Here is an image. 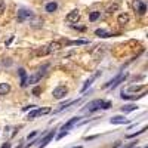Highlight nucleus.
<instances>
[{"mask_svg":"<svg viewBox=\"0 0 148 148\" xmlns=\"http://www.w3.org/2000/svg\"><path fill=\"white\" fill-rule=\"evenodd\" d=\"M88 40H73V42H67L68 46H76V45H86Z\"/></svg>","mask_w":148,"mask_h":148,"instance_id":"412c9836","label":"nucleus"},{"mask_svg":"<svg viewBox=\"0 0 148 148\" xmlns=\"http://www.w3.org/2000/svg\"><path fill=\"white\" fill-rule=\"evenodd\" d=\"M67 133H68V132H61V133L58 135V136H56V139H61V138H64V136H65Z\"/></svg>","mask_w":148,"mask_h":148,"instance_id":"2f4dec72","label":"nucleus"},{"mask_svg":"<svg viewBox=\"0 0 148 148\" xmlns=\"http://www.w3.org/2000/svg\"><path fill=\"white\" fill-rule=\"evenodd\" d=\"M18 74H19V77H21V79L27 77V74H25V70H24V68H19V70H18Z\"/></svg>","mask_w":148,"mask_h":148,"instance_id":"a878e982","label":"nucleus"},{"mask_svg":"<svg viewBox=\"0 0 148 148\" xmlns=\"http://www.w3.org/2000/svg\"><path fill=\"white\" fill-rule=\"evenodd\" d=\"M36 135H37V132H36V130H34V132H31V133H28V136H27V139H28V141H30V139H33V138L36 136Z\"/></svg>","mask_w":148,"mask_h":148,"instance_id":"7c9ffc66","label":"nucleus"},{"mask_svg":"<svg viewBox=\"0 0 148 148\" xmlns=\"http://www.w3.org/2000/svg\"><path fill=\"white\" fill-rule=\"evenodd\" d=\"M116 10H119V5H117V3H116V5H111V6H108V9H107L108 14H113V12H116Z\"/></svg>","mask_w":148,"mask_h":148,"instance_id":"4be33fe9","label":"nucleus"},{"mask_svg":"<svg viewBox=\"0 0 148 148\" xmlns=\"http://www.w3.org/2000/svg\"><path fill=\"white\" fill-rule=\"evenodd\" d=\"M111 107V102H108V101H104L102 102V107H101V110H108Z\"/></svg>","mask_w":148,"mask_h":148,"instance_id":"bb28decb","label":"nucleus"},{"mask_svg":"<svg viewBox=\"0 0 148 148\" xmlns=\"http://www.w3.org/2000/svg\"><path fill=\"white\" fill-rule=\"evenodd\" d=\"M99 74H101V71H98V73H95V74H93V76H92L89 80H86V83L83 84V88H82V90H80V92H82V93H83V92H86V89H88L89 86L92 84V82H93L95 79H98V76H99Z\"/></svg>","mask_w":148,"mask_h":148,"instance_id":"9d476101","label":"nucleus"},{"mask_svg":"<svg viewBox=\"0 0 148 148\" xmlns=\"http://www.w3.org/2000/svg\"><path fill=\"white\" fill-rule=\"evenodd\" d=\"M47 113H51V108H39V110H33L31 113L28 114V120H34L36 117H39V116H43V114H47Z\"/></svg>","mask_w":148,"mask_h":148,"instance_id":"423d86ee","label":"nucleus"},{"mask_svg":"<svg viewBox=\"0 0 148 148\" xmlns=\"http://www.w3.org/2000/svg\"><path fill=\"white\" fill-rule=\"evenodd\" d=\"M36 15L33 14L31 10H28V9H19L18 10V16H16V19H18V22H25V21H30V19H33Z\"/></svg>","mask_w":148,"mask_h":148,"instance_id":"f03ea898","label":"nucleus"},{"mask_svg":"<svg viewBox=\"0 0 148 148\" xmlns=\"http://www.w3.org/2000/svg\"><path fill=\"white\" fill-rule=\"evenodd\" d=\"M67 93H68V89L65 88V86H58V88H55L53 92H52L55 99H62V98L67 96Z\"/></svg>","mask_w":148,"mask_h":148,"instance_id":"7ed1b4c3","label":"nucleus"},{"mask_svg":"<svg viewBox=\"0 0 148 148\" xmlns=\"http://www.w3.org/2000/svg\"><path fill=\"white\" fill-rule=\"evenodd\" d=\"M46 47H47V52L51 53V52L59 51V49H61V43H59V42H52V43H49Z\"/></svg>","mask_w":148,"mask_h":148,"instance_id":"4468645a","label":"nucleus"},{"mask_svg":"<svg viewBox=\"0 0 148 148\" xmlns=\"http://www.w3.org/2000/svg\"><path fill=\"white\" fill-rule=\"evenodd\" d=\"M40 93H42V88L40 86H36V88L33 89V95L34 96H40Z\"/></svg>","mask_w":148,"mask_h":148,"instance_id":"b1692460","label":"nucleus"},{"mask_svg":"<svg viewBox=\"0 0 148 148\" xmlns=\"http://www.w3.org/2000/svg\"><path fill=\"white\" fill-rule=\"evenodd\" d=\"M16 148H19V147H16Z\"/></svg>","mask_w":148,"mask_h":148,"instance_id":"c9c22d12","label":"nucleus"},{"mask_svg":"<svg viewBox=\"0 0 148 148\" xmlns=\"http://www.w3.org/2000/svg\"><path fill=\"white\" fill-rule=\"evenodd\" d=\"M145 95H147V90H144L141 95H127L125 92H121V98H123V99H139V98H144Z\"/></svg>","mask_w":148,"mask_h":148,"instance_id":"9b49d317","label":"nucleus"},{"mask_svg":"<svg viewBox=\"0 0 148 148\" xmlns=\"http://www.w3.org/2000/svg\"><path fill=\"white\" fill-rule=\"evenodd\" d=\"M3 12H5V2H3V0H0V15H2Z\"/></svg>","mask_w":148,"mask_h":148,"instance_id":"c85d7f7f","label":"nucleus"},{"mask_svg":"<svg viewBox=\"0 0 148 148\" xmlns=\"http://www.w3.org/2000/svg\"><path fill=\"white\" fill-rule=\"evenodd\" d=\"M126 77H127V73H120L119 76H116L113 80H110L108 83H105L104 88H105V89H114V88H117L121 82H125Z\"/></svg>","mask_w":148,"mask_h":148,"instance_id":"f257e3e1","label":"nucleus"},{"mask_svg":"<svg viewBox=\"0 0 148 148\" xmlns=\"http://www.w3.org/2000/svg\"><path fill=\"white\" fill-rule=\"evenodd\" d=\"M133 9L138 12L139 15H145V12H147V5L144 0H133V3H132Z\"/></svg>","mask_w":148,"mask_h":148,"instance_id":"20e7f679","label":"nucleus"},{"mask_svg":"<svg viewBox=\"0 0 148 148\" xmlns=\"http://www.w3.org/2000/svg\"><path fill=\"white\" fill-rule=\"evenodd\" d=\"M145 88H147V86L144 84V86H132V88H129V90H133V92H138V90H145Z\"/></svg>","mask_w":148,"mask_h":148,"instance_id":"5701e85b","label":"nucleus"},{"mask_svg":"<svg viewBox=\"0 0 148 148\" xmlns=\"http://www.w3.org/2000/svg\"><path fill=\"white\" fill-rule=\"evenodd\" d=\"M73 148H82V147H80V145H77V147H73Z\"/></svg>","mask_w":148,"mask_h":148,"instance_id":"f704fd0d","label":"nucleus"},{"mask_svg":"<svg viewBox=\"0 0 148 148\" xmlns=\"http://www.w3.org/2000/svg\"><path fill=\"white\" fill-rule=\"evenodd\" d=\"M113 125H125V123H129V120L127 119H125V117H121V116H116V117H113L110 120Z\"/></svg>","mask_w":148,"mask_h":148,"instance_id":"ddd939ff","label":"nucleus"},{"mask_svg":"<svg viewBox=\"0 0 148 148\" xmlns=\"http://www.w3.org/2000/svg\"><path fill=\"white\" fill-rule=\"evenodd\" d=\"M95 34H96L98 37H102V39H107V37L113 36L111 33H108V31H105V30H102V28H98V30L95 31Z\"/></svg>","mask_w":148,"mask_h":148,"instance_id":"f3484780","label":"nucleus"},{"mask_svg":"<svg viewBox=\"0 0 148 148\" xmlns=\"http://www.w3.org/2000/svg\"><path fill=\"white\" fill-rule=\"evenodd\" d=\"M53 136H55V130H52V132H49V133H46V136L42 139V142L39 144V148H45L49 142H51L52 139H53Z\"/></svg>","mask_w":148,"mask_h":148,"instance_id":"1a4fd4ad","label":"nucleus"},{"mask_svg":"<svg viewBox=\"0 0 148 148\" xmlns=\"http://www.w3.org/2000/svg\"><path fill=\"white\" fill-rule=\"evenodd\" d=\"M65 19H67V22H73V24H76L79 19H80V12L77 10V9H74V10H71L70 14L65 16Z\"/></svg>","mask_w":148,"mask_h":148,"instance_id":"0eeeda50","label":"nucleus"},{"mask_svg":"<svg viewBox=\"0 0 148 148\" xmlns=\"http://www.w3.org/2000/svg\"><path fill=\"white\" fill-rule=\"evenodd\" d=\"M14 39H15V37H14V36H10V37H9V39H8V40L5 42V46H9V45L12 43V40H14Z\"/></svg>","mask_w":148,"mask_h":148,"instance_id":"c756f323","label":"nucleus"},{"mask_svg":"<svg viewBox=\"0 0 148 148\" xmlns=\"http://www.w3.org/2000/svg\"><path fill=\"white\" fill-rule=\"evenodd\" d=\"M0 148H10V144H9V142H5V144H3L2 147H0Z\"/></svg>","mask_w":148,"mask_h":148,"instance_id":"72a5a7b5","label":"nucleus"},{"mask_svg":"<svg viewBox=\"0 0 148 148\" xmlns=\"http://www.w3.org/2000/svg\"><path fill=\"white\" fill-rule=\"evenodd\" d=\"M56 9H58V5L55 2H51V3L46 5V12H49V14H53Z\"/></svg>","mask_w":148,"mask_h":148,"instance_id":"a211bd4d","label":"nucleus"},{"mask_svg":"<svg viewBox=\"0 0 148 148\" xmlns=\"http://www.w3.org/2000/svg\"><path fill=\"white\" fill-rule=\"evenodd\" d=\"M49 52H47V47L46 46H42V49H39L37 51V55H47Z\"/></svg>","mask_w":148,"mask_h":148,"instance_id":"393cba45","label":"nucleus"},{"mask_svg":"<svg viewBox=\"0 0 148 148\" xmlns=\"http://www.w3.org/2000/svg\"><path fill=\"white\" fill-rule=\"evenodd\" d=\"M79 121H80V117H73V119H70V120L65 123V125L62 126V132H68L73 126H76Z\"/></svg>","mask_w":148,"mask_h":148,"instance_id":"6e6552de","label":"nucleus"},{"mask_svg":"<svg viewBox=\"0 0 148 148\" xmlns=\"http://www.w3.org/2000/svg\"><path fill=\"white\" fill-rule=\"evenodd\" d=\"M145 130H147V127H144L142 130H139V132H136V133H132V135H129L127 138H135V136H136V135H141V133H144Z\"/></svg>","mask_w":148,"mask_h":148,"instance_id":"cd10ccee","label":"nucleus"},{"mask_svg":"<svg viewBox=\"0 0 148 148\" xmlns=\"http://www.w3.org/2000/svg\"><path fill=\"white\" fill-rule=\"evenodd\" d=\"M102 99H95V101H92V102H89L88 105H86L83 110L84 111H89V113H92V111H96V110H101V107H102Z\"/></svg>","mask_w":148,"mask_h":148,"instance_id":"39448f33","label":"nucleus"},{"mask_svg":"<svg viewBox=\"0 0 148 148\" xmlns=\"http://www.w3.org/2000/svg\"><path fill=\"white\" fill-rule=\"evenodd\" d=\"M10 92L9 83H0V95H8Z\"/></svg>","mask_w":148,"mask_h":148,"instance_id":"dca6fc26","label":"nucleus"},{"mask_svg":"<svg viewBox=\"0 0 148 148\" xmlns=\"http://www.w3.org/2000/svg\"><path fill=\"white\" fill-rule=\"evenodd\" d=\"M129 21H130V16L127 14H120L119 18H117V22L120 25H126V24H129Z\"/></svg>","mask_w":148,"mask_h":148,"instance_id":"f8f14e48","label":"nucleus"},{"mask_svg":"<svg viewBox=\"0 0 148 148\" xmlns=\"http://www.w3.org/2000/svg\"><path fill=\"white\" fill-rule=\"evenodd\" d=\"M135 110H138V105L130 104V105H125V107H121V111H123V113H130V111H135Z\"/></svg>","mask_w":148,"mask_h":148,"instance_id":"6ab92c4d","label":"nucleus"},{"mask_svg":"<svg viewBox=\"0 0 148 148\" xmlns=\"http://www.w3.org/2000/svg\"><path fill=\"white\" fill-rule=\"evenodd\" d=\"M101 16V12H98V10H93V12H90V15H89V21H92V22H95L98 18Z\"/></svg>","mask_w":148,"mask_h":148,"instance_id":"aec40b11","label":"nucleus"},{"mask_svg":"<svg viewBox=\"0 0 148 148\" xmlns=\"http://www.w3.org/2000/svg\"><path fill=\"white\" fill-rule=\"evenodd\" d=\"M33 108H34V105H27V107L22 108V111H28V110H33Z\"/></svg>","mask_w":148,"mask_h":148,"instance_id":"473e14b6","label":"nucleus"},{"mask_svg":"<svg viewBox=\"0 0 148 148\" xmlns=\"http://www.w3.org/2000/svg\"><path fill=\"white\" fill-rule=\"evenodd\" d=\"M42 79V76L39 73H36V74H33V76H30V77H27V84H33V83H37Z\"/></svg>","mask_w":148,"mask_h":148,"instance_id":"2eb2a0df","label":"nucleus"}]
</instances>
